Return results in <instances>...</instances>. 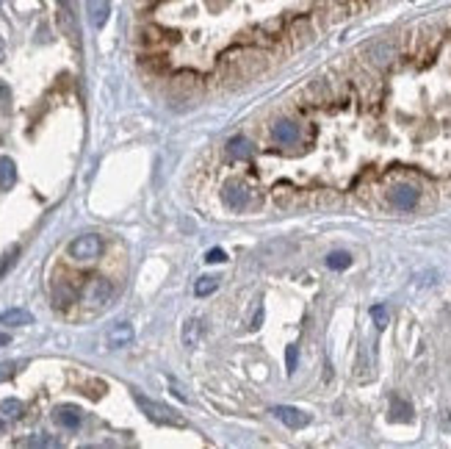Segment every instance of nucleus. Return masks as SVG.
<instances>
[{"mask_svg":"<svg viewBox=\"0 0 451 449\" xmlns=\"http://www.w3.org/2000/svg\"><path fill=\"white\" fill-rule=\"evenodd\" d=\"M133 399H136V405L147 413V419H152L155 424H169V427H186V421L172 410V408H166V405H161V402H152V399H147V397H141V394H133Z\"/></svg>","mask_w":451,"mask_h":449,"instance_id":"1","label":"nucleus"},{"mask_svg":"<svg viewBox=\"0 0 451 449\" xmlns=\"http://www.w3.org/2000/svg\"><path fill=\"white\" fill-rule=\"evenodd\" d=\"M103 253V239L97 233H86V236H78L72 245H70V256L75 261H94L100 258Z\"/></svg>","mask_w":451,"mask_h":449,"instance_id":"2","label":"nucleus"},{"mask_svg":"<svg viewBox=\"0 0 451 449\" xmlns=\"http://www.w3.org/2000/svg\"><path fill=\"white\" fill-rule=\"evenodd\" d=\"M111 297H114V286L106 278H94L83 289V300L89 305H106V303H111Z\"/></svg>","mask_w":451,"mask_h":449,"instance_id":"3","label":"nucleus"},{"mask_svg":"<svg viewBox=\"0 0 451 449\" xmlns=\"http://www.w3.org/2000/svg\"><path fill=\"white\" fill-rule=\"evenodd\" d=\"M272 136H274V142H277L280 147H297V144H299V128H297L294 122H288V120L277 122V125L272 128Z\"/></svg>","mask_w":451,"mask_h":449,"instance_id":"4","label":"nucleus"},{"mask_svg":"<svg viewBox=\"0 0 451 449\" xmlns=\"http://www.w3.org/2000/svg\"><path fill=\"white\" fill-rule=\"evenodd\" d=\"M274 416H277L285 427H291V430H299V427H305V424L310 421V416L302 413V410L294 408V405H280V408H274Z\"/></svg>","mask_w":451,"mask_h":449,"instance_id":"5","label":"nucleus"},{"mask_svg":"<svg viewBox=\"0 0 451 449\" xmlns=\"http://www.w3.org/2000/svg\"><path fill=\"white\" fill-rule=\"evenodd\" d=\"M130 341H133V325H128V322H117V325L106 333V344H108L111 350L128 347Z\"/></svg>","mask_w":451,"mask_h":449,"instance_id":"6","label":"nucleus"},{"mask_svg":"<svg viewBox=\"0 0 451 449\" xmlns=\"http://www.w3.org/2000/svg\"><path fill=\"white\" fill-rule=\"evenodd\" d=\"M221 197H224V202H228V208L241 211V208H247L250 191H247L244 183H228V186H224V191H221Z\"/></svg>","mask_w":451,"mask_h":449,"instance_id":"7","label":"nucleus"},{"mask_svg":"<svg viewBox=\"0 0 451 449\" xmlns=\"http://www.w3.org/2000/svg\"><path fill=\"white\" fill-rule=\"evenodd\" d=\"M390 202H393L396 208H401V211H410V208L418 202V189H415V186H396V189L390 191Z\"/></svg>","mask_w":451,"mask_h":449,"instance_id":"8","label":"nucleus"},{"mask_svg":"<svg viewBox=\"0 0 451 449\" xmlns=\"http://www.w3.org/2000/svg\"><path fill=\"white\" fill-rule=\"evenodd\" d=\"M252 153H255V147H252V142L244 139V136H236V139L228 142V155L236 158V161H250Z\"/></svg>","mask_w":451,"mask_h":449,"instance_id":"9","label":"nucleus"},{"mask_svg":"<svg viewBox=\"0 0 451 449\" xmlns=\"http://www.w3.org/2000/svg\"><path fill=\"white\" fill-rule=\"evenodd\" d=\"M0 325H6V327H26V325H34V316L26 308H9V311L0 314Z\"/></svg>","mask_w":451,"mask_h":449,"instance_id":"10","label":"nucleus"},{"mask_svg":"<svg viewBox=\"0 0 451 449\" xmlns=\"http://www.w3.org/2000/svg\"><path fill=\"white\" fill-rule=\"evenodd\" d=\"M56 421L64 427V430H78L81 427V410L78 408H70V405H64V408H56Z\"/></svg>","mask_w":451,"mask_h":449,"instance_id":"11","label":"nucleus"},{"mask_svg":"<svg viewBox=\"0 0 451 449\" xmlns=\"http://www.w3.org/2000/svg\"><path fill=\"white\" fill-rule=\"evenodd\" d=\"M14 180H17V166H14V161L9 158V155H0V189H12L14 186Z\"/></svg>","mask_w":451,"mask_h":449,"instance_id":"12","label":"nucleus"},{"mask_svg":"<svg viewBox=\"0 0 451 449\" xmlns=\"http://www.w3.org/2000/svg\"><path fill=\"white\" fill-rule=\"evenodd\" d=\"M89 20L94 28H103L108 20V0H89Z\"/></svg>","mask_w":451,"mask_h":449,"instance_id":"13","label":"nucleus"},{"mask_svg":"<svg viewBox=\"0 0 451 449\" xmlns=\"http://www.w3.org/2000/svg\"><path fill=\"white\" fill-rule=\"evenodd\" d=\"M349 264H352V256L349 253H330L327 256V267L330 269H335V272H341V269H349Z\"/></svg>","mask_w":451,"mask_h":449,"instance_id":"14","label":"nucleus"},{"mask_svg":"<svg viewBox=\"0 0 451 449\" xmlns=\"http://www.w3.org/2000/svg\"><path fill=\"white\" fill-rule=\"evenodd\" d=\"M219 289V278H199L197 283H194V294L197 297H208V294H213Z\"/></svg>","mask_w":451,"mask_h":449,"instance_id":"15","label":"nucleus"},{"mask_svg":"<svg viewBox=\"0 0 451 449\" xmlns=\"http://www.w3.org/2000/svg\"><path fill=\"white\" fill-rule=\"evenodd\" d=\"M197 338H199V322H197V319H188L186 327H183V344H186V347H194Z\"/></svg>","mask_w":451,"mask_h":449,"instance_id":"16","label":"nucleus"},{"mask_svg":"<svg viewBox=\"0 0 451 449\" xmlns=\"http://www.w3.org/2000/svg\"><path fill=\"white\" fill-rule=\"evenodd\" d=\"M410 413H412V408H410L407 402H401V399H393V402H390V419H401V421H410V419H412Z\"/></svg>","mask_w":451,"mask_h":449,"instance_id":"17","label":"nucleus"},{"mask_svg":"<svg viewBox=\"0 0 451 449\" xmlns=\"http://www.w3.org/2000/svg\"><path fill=\"white\" fill-rule=\"evenodd\" d=\"M371 319H374V325H377L379 330H385V327L390 325V314H388L385 305H374V308H371Z\"/></svg>","mask_w":451,"mask_h":449,"instance_id":"18","label":"nucleus"},{"mask_svg":"<svg viewBox=\"0 0 451 449\" xmlns=\"http://www.w3.org/2000/svg\"><path fill=\"white\" fill-rule=\"evenodd\" d=\"M26 405L20 399H3L0 402V413H6V416H23Z\"/></svg>","mask_w":451,"mask_h":449,"instance_id":"19","label":"nucleus"},{"mask_svg":"<svg viewBox=\"0 0 451 449\" xmlns=\"http://www.w3.org/2000/svg\"><path fill=\"white\" fill-rule=\"evenodd\" d=\"M17 253H20V250H17V247H12V250H9V253H6L3 258H0V278H3V272H6V269H9L12 264H14V258H17Z\"/></svg>","mask_w":451,"mask_h":449,"instance_id":"20","label":"nucleus"},{"mask_svg":"<svg viewBox=\"0 0 451 449\" xmlns=\"http://www.w3.org/2000/svg\"><path fill=\"white\" fill-rule=\"evenodd\" d=\"M285 363H288V374L297 372V344H288L285 350Z\"/></svg>","mask_w":451,"mask_h":449,"instance_id":"21","label":"nucleus"},{"mask_svg":"<svg viewBox=\"0 0 451 449\" xmlns=\"http://www.w3.org/2000/svg\"><path fill=\"white\" fill-rule=\"evenodd\" d=\"M205 261L208 264H224V261H228V253H224V250H208V256H205Z\"/></svg>","mask_w":451,"mask_h":449,"instance_id":"22","label":"nucleus"},{"mask_svg":"<svg viewBox=\"0 0 451 449\" xmlns=\"http://www.w3.org/2000/svg\"><path fill=\"white\" fill-rule=\"evenodd\" d=\"M56 443H59L56 438H45V435H42V438H31V441H28V446H56Z\"/></svg>","mask_w":451,"mask_h":449,"instance_id":"23","label":"nucleus"},{"mask_svg":"<svg viewBox=\"0 0 451 449\" xmlns=\"http://www.w3.org/2000/svg\"><path fill=\"white\" fill-rule=\"evenodd\" d=\"M14 374V363H0V383Z\"/></svg>","mask_w":451,"mask_h":449,"instance_id":"24","label":"nucleus"},{"mask_svg":"<svg viewBox=\"0 0 451 449\" xmlns=\"http://www.w3.org/2000/svg\"><path fill=\"white\" fill-rule=\"evenodd\" d=\"M72 3H75V0H59V6L61 9H70V12H72Z\"/></svg>","mask_w":451,"mask_h":449,"instance_id":"25","label":"nucleus"},{"mask_svg":"<svg viewBox=\"0 0 451 449\" xmlns=\"http://www.w3.org/2000/svg\"><path fill=\"white\" fill-rule=\"evenodd\" d=\"M9 341H12V338H9V336H6V333H0V347H6V344H9Z\"/></svg>","mask_w":451,"mask_h":449,"instance_id":"26","label":"nucleus"},{"mask_svg":"<svg viewBox=\"0 0 451 449\" xmlns=\"http://www.w3.org/2000/svg\"><path fill=\"white\" fill-rule=\"evenodd\" d=\"M6 59V53H3V48H0V61H3Z\"/></svg>","mask_w":451,"mask_h":449,"instance_id":"27","label":"nucleus"},{"mask_svg":"<svg viewBox=\"0 0 451 449\" xmlns=\"http://www.w3.org/2000/svg\"><path fill=\"white\" fill-rule=\"evenodd\" d=\"M3 430H6V424H3V421H0V432H3Z\"/></svg>","mask_w":451,"mask_h":449,"instance_id":"28","label":"nucleus"}]
</instances>
